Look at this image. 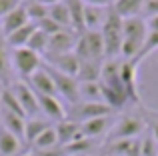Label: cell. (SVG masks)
<instances>
[{
	"label": "cell",
	"instance_id": "1",
	"mask_svg": "<svg viewBox=\"0 0 158 156\" xmlns=\"http://www.w3.org/2000/svg\"><path fill=\"white\" fill-rule=\"evenodd\" d=\"M122 48H120V58L122 60H134L138 52L142 50L144 40L148 36V26L142 16H132L122 18Z\"/></svg>",
	"mask_w": 158,
	"mask_h": 156
},
{
	"label": "cell",
	"instance_id": "2",
	"mask_svg": "<svg viewBox=\"0 0 158 156\" xmlns=\"http://www.w3.org/2000/svg\"><path fill=\"white\" fill-rule=\"evenodd\" d=\"M74 54L82 60H96V62H104L106 52H104V38H102L100 30H84L78 34L76 46H74Z\"/></svg>",
	"mask_w": 158,
	"mask_h": 156
},
{
	"label": "cell",
	"instance_id": "3",
	"mask_svg": "<svg viewBox=\"0 0 158 156\" xmlns=\"http://www.w3.org/2000/svg\"><path fill=\"white\" fill-rule=\"evenodd\" d=\"M122 22L118 14L114 12L110 4V10H108V18L102 26V38H104V52H106V60L112 58H120V48H122Z\"/></svg>",
	"mask_w": 158,
	"mask_h": 156
},
{
	"label": "cell",
	"instance_id": "4",
	"mask_svg": "<svg viewBox=\"0 0 158 156\" xmlns=\"http://www.w3.org/2000/svg\"><path fill=\"white\" fill-rule=\"evenodd\" d=\"M10 62L14 64L16 72H18L22 78H30L42 66V58L40 54H36L34 50H30L28 46H22V48H12L10 50Z\"/></svg>",
	"mask_w": 158,
	"mask_h": 156
},
{
	"label": "cell",
	"instance_id": "5",
	"mask_svg": "<svg viewBox=\"0 0 158 156\" xmlns=\"http://www.w3.org/2000/svg\"><path fill=\"white\" fill-rule=\"evenodd\" d=\"M44 66H46V70L50 72L52 80H54V86H56V94L60 98H64L66 102H68L70 106L76 104V102H80V92H78V80L74 76H68V74H62V72L54 70L50 64L44 62Z\"/></svg>",
	"mask_w": 158,
	"mask_h": 156
},
{
	"label": "cell",
	"instance_id": "6",
	"mask_svg": "<svg viewBox=\"0 0 158 156\" xmlns=\"http://www.w3.org/2000/svg\"><path fill=\"white\" fill-rule=\"evenodd\" d=\"M112 114V108L104 102H76V104H72V108H70L68 116L70 120L78 122V124H82V122L86 120H92V118H100V116H110Z\"/></svg>",
	"mask_w": 158,
	"mask_h": 156
},
{
	"label": "cell",
	"instance_id": "7",
	"mask_svg": "<svg viewBox=\"0 0 158 156\" xmlns=\"http://www.w3.org/2000/svg\"><path fill=\"white\" fill-rule=\"evenodd\" d=\"M76 40H78V32L76 30H70V28H64V30L52 34L50 40H48L46 54H44V56H46V60L56 58V56H62V54H68V52H74Z\"/></svg>",
	"mask_w": 158,
	"mask_h": 156
},
{
	"label": "cell",
	"instance_id": "8",
	"mask_svg": "<svg viewBox=\"0 0 158 156\" xmlns=\"http://www.w3.org/2000/svg\"><path fill=\"white\" fill-rule=\"evenodd\" d=\"M144 128H146L144 120H140V118H136V116H124V118H120L118 122H114L108 138H110L112 142L114 140H128V138H138L140 134L144 132Z\"/></svg>",
	"mask_w": 158,
	"mask_h": 156
},
{
	"label": "cell",
	"instance_id": "9",
	"mask_svg": "<svg viewBox=\"0 0 158 156\" xmlns=\"http://www.w3.org/2000/svg\"><path fill=\"white\" fill-rule=\"evenodd\" d=\"M10 88H12V92L16 94V98H18V102H20V106H22L26 118L38 116L40 114V104H38V96H36L34 90H32L26 82H16V84H12Z\"/></svg>",
	"mask_w": 158,
	"mask_h": 156
},
{
	"label": "cell",
	"instance_id": "10",
	"mask_svg": "<svg viewBox=\"0 0 158 156\" xmlns=\"http://www.w3.org/2000/svg\"><path fill=\"white\" fill-rule=\"evenodd\" d=\"M120 80H122L128 102L138 104L140 96H138V84H136V62H132V60H122L120 62Z\"/></svg>",
	"mask_w": 158,
	"mask_h": 156
},
{
	"label": "cell",
	"instance_id": "11",
	"mask_svg": "<svg viewBox=\"0 0 158 156\" xmlns=\"http://www.w3.org/2000/svg\"><path fill=\"white\" fill-rule=\"evenodd\" d=\"M28 86L34 90L36 94H44V96H58L56 94V86L50 76V72L46 70V66H40L30 78H28Z\"/></svg>",
	"mask_w": 158,
	"mask_h": 156
},
{
	"label": "cell",
	"instance_id": "12",
	"mask_svg": "<svg viewBox=\"0 0 158 156\" xmlns=\"http://www.w3.org/2000/svg\"><path fill=\"white\" fill-rule=\"evenodd\" d=\"M38 96V104H40V112L44 114V116H48L50 120H66L68 118V112H66V108L62 106L60 98L58 96H44V94H36Z\"/></svg>",
	"mask_w": 158,
	"mask_h": 156
},
{
	"label": "cell",
	"instance_id": "13",
	"mask_svg": "<svg viewBox=\"0 0 158 156\" xmlns=\"http://www.w3.org/2000/svg\"><path fill=\"white\" fill-rule=\"evenodd\" d=\"M30 22L28 20V14H26V8H24V4H20V6H16L12 12H8L6 16H4L2 20H0V28H2L4 36L12 34L14 30H18V28L26 26V24Z\"/></svg>",
	"mask_w": 158,
	"mask_h": 156
},
{
	"label": "cell",
	"instance_id": "14",
	"mask_svg": "<svg viewBox=\"0 0 158 156\" xmlns=\"http://www.w3.org/2000/svg\"><path fill=\"white\" fill-rule=\"evenodd\" d=\"M46 64H50L54 70L62 72V74H68V76H74V78L78 76V70H80V58L74 52L50 58V60H46Z\"/></svg>",
	"mask_w": 158,
	"mask_h": 156
},
{
	"label": "cell",
	"instance_id": "15",
	"mask_svg": "<svg viewBox=\"0 0 158 156\" xmlns=\"http://www.w3.org/2000/svg\"><path fill=\"white\" fill-rule=\"evenodd\" d=\"M110 6H86L84 4V30H102Z\"/></svg>",
	"mask_w": 158,
	"mask_h": 156
},
{
	"label": "cell",
	"instance_id": "16",
	"mask_svg": "<svg viewBox=\"0 0 158 156\" xmlns=\"http://www.w3.org/2000/svg\"><path fill=\"white\" fill-rule=\"evenodd\" d=\"M56 134H58V144L60 146H66L70 144V142L78 140V138H82V130H80V124L74 120H70V118H66V120L58 122L56 126Z\"/></svg>",
	"mask_w": 158,
	"mask_h": 156
},
{
	"label": "cell",
	"instance_id": "17",
	"mask_svg": "<svg viewBox=\"0 0 158 156\" xmlns=\"http://www.w3.org/2000/svg\"><path fill=\"white\" fill-rule=\"evenodd\" d=\"M20 148H22V140L0 124V156H16Z\"/></svg>",
	"mask_w": 158,
	"mask_h": 156
},
{
	"label": "cell",
	"instance_id": "18",
	"mask_svg": "<svg viewBox=\"0 0 158 156\" xmlns=\"http://www.w3.org/2000/svg\"><path fill=\"white\" fill-rule=\"evenodd\" d=\"M112 120L110 116H100V118H92V120H86L80 124V130H82V136L86 138H96L100 134H104L108 128H110Z\"/></svg>",
	"mask_w": 158,
	"mask_h": 156
},
{
	"label": "cell",
	"instance_id": "19",
	"mask_svg": "<svg viewBox=\"0 0 158 156\" xmlns=\"http://www.w3.org/2000/svg\"><path fill=\"white\" fill-rule=\"evenodd\" d=\"M0 124H2L8 132H12L14 136H18L20 140H24V126H26V118L2 110V112H0Z\"/></svg>",
	"mask_w": 158,
	"mask_h": 156
},
{
	"label": "cell",
	"instance_id": "20",
	"mask_svg": "<svg viewBox=\"0 0 158 156\" xmlns=\"http://www.w3.org/2000/svg\"><path fill=\"white\" fill-rule=\"evenodd\" d=\"M102 64H104V62H96V60H82L76 80L78 82H100Z\"/></svg>",
	"mask_w": 158,
	"mask_h": 156
},
{
	"label": "cell",
	"instance_id": "21",
	"mask_svg": "<svg viewBox=\"0 0 158 156\" xmlns=\"http://www.w3.org/2000/svg\"><path fill=\"white\" fill-rule=\"evenodd\" d=\"M34 30H36V24H34V22H28L26 26L14 30L12 34L6 36L8 46H10V48H22V46H26L28 40H30V36L34 34Z\"/></svg>",
	"mask_w": 158,
	"mask_h": 156
},
{
	"label": "cell",
	"instance_id": "22",
	"mask_svg": "<svg viewBox=\"0 0 158 156\" xmlns=\"http://www.w3.org/2000/svg\"><path fill=\"white\" fill-rule=\"evenodd\" d=\"M142 4L144 0H116L112 2V8L120 18H132V16H140Z\"/></svg>",
	"mask_w": 158,
	"mask_h": 156
},
{
	"label": "cell",
	"instance_id": "23",
	"mask_svg": "<svg viewBox=\"0 0 158 156\" xmlns=\"http://www.w3.org/2000/svg\"><path fill=\"white\" fill-rule=\"evenodd\" d=\"M50 126L52 124L48 120H42V118H38V116L26 118V126H24V140H26L28 144H32V142H34L46 128H50Z\"/></svg>",
	"mask_w": 158,
	"mask_h": 156
},
{
	"label": "cell",
	"instance_id": "24",
	"mask_svg": "<svg viewBox=\"0 0 158 156\" xmlns=\"http://www.w3.org/2000/svg\"><path fill=\"white\" fill-rule=\"evenodd\" d=\"M48 16H50V18H52L60 28H70V30H72V18H70L68 6H66L64 0H62V2H58V4L48 6Z\"/></svg>",
	"mask_w": 158,
	"mask_h": 156
},
{
	"label": "cell",
	"instance_id": "25",
	"mask_svg": "<svg viewBox=\"0 0 158 156\" xmlns=\"http://www.w3.org/2000/svg\"><path fill=\"white\" fill-rule=\"evenodd\" d=\"M64 2L72 18V30H76L78 34L84 32V2L82 0H64Z\"/></svg>",
	"mask_w": 158,
	"mask_h": 156
},
{
	"label": "cell",
	"instance_id": "26",
	"mask_svg": "<svg viewBox=\"0 0 158 156\" xmlns=\"http://www.w3.org/2000/svg\"><path fill=\"white\" fill-rule=\"evenodd\" d=\"M78 92H80V100L84 102H104L100 82H78Z\"/></svg>",
	"mask_w": 158,
	"mask_h": 156
},
{
	"label": "cell",
	"instance_id": "27",
	"mask_svg": "<svg viewBox=\"0 0 158 156\" xmlns=\"http://www.w3.org/2000/svg\"><path fill=\"white\" fill-rule=\"evenodd\" d=\"M112 152L116 156H140V140L138 138L114 140L112 142Z\"/></svg>",
	"mask_w": 158,
	"mask_h": 156
},
{
	"label": "cell",
	"instance_id": "28",
	"mask_svg": "<svg viewBox=\"0 0 158 156\" xmlns=\"http://www.w3.org/2000/svg\"><path fill=\"white\" fill-rule=\"evenodd\" d=\"M0 108H2V110H6V112H12V114H18V116L26 118V114H24L22 106H20L18 98H16V94L12 92V88H10V86L2 90V96H0Z\"/></svg>",
	"mask_w": 158,
	"mask_h": 156
},
{
	"label": "cell",
	"instance_id": "29",
	"mask_svg": "<svg viewBox=\"0 0 158 156\" xmlns=\"http://www.w3.org/2000/svg\"><path fill=\"white\" fill-rule=\"evenodd\" d=\"M8 72H10V46L0 28V82L8 80Z\"/></svg>",
	"mask_w": 158,
	"mask_h": 156
},
{
	"label": "cell",
	"instance_id": "30",
	"mask_svg": "<svg viewBox=\"0 0 158 156\" xmlns=\"http://www.w3.org/2000/svg\"><path fill=\"white\" fill-rule=\"evenodd\" d=\"M32 146H34L36 150H50V148H56V146H58V134H56V128H54V126L46 128L34 142H32Z\"/></svg>",
	"mask_w": 158,
	"mask_h": 156
},
{
	"label": "cell",
	"instance_id": "31",
	"mask_svg": "<svg viewBox=\"0 0 158 156\" xmlns=\"http://www.w3.org/2000/svg\"><path fill=\"white\" fill-rule=\"evenodd\" d=\"M48 40H50V36L46 34V32H42L38 26H36L34 34L30 36V40H28L26 46L30 48V50H34L36 54H46V48H48Z\"/></svg>",
	"mask_w": 158,
	"mask_h": 156
},
{
	"label": "cell",
	"instance_id": "32",
	"mask_svg": "<svg viewBox=\"0 0 158 156\" xmlns=\"http://www.w3.org/2000/svg\"><path fill=\"white\" fill-rule=\"evenodd\" d=\"M26 8V14H28V20L34 24H38L40 20H44L48 16V6H44L42 2H32V4H24Z\"/></svg>",
	"mask_w": 158,
	"mask_h": 156
},
{
	"label": "cell",
	"instance_id": "33",
	"mask_svg": "<svg viewBox=\"0 0 158 156\" xmlns=\"http://www.w3.org/2000/svg\"><path fill=\"white\" fill-rule=\"evenodd\" d=\"M156 48H158V32H150V30H148V36H146V40H144L142 50L138 52V56H136V58L132 60V62H136V64H138L140 60H144L148 54H150V52H154Z\"/></svg>",
	"mask_w": 158,
	"mask_h": 156
},
{
	"label": "cell",
	"instance_id": "34",
	"mask_svg": "<svg viewBox=\"0 0 158 156\" xmlns=\"http://www.w3.org/2000/svg\"><path fill=\"white\" fill-rule=\"evenodd\" d=\"M90 148H92V142H90V138L82 136V138H78V140H74V142H70V144H66V146H64V152L80 156V154L88 152Z\"/></svg>",
	"mask_w": 158,
	"mask_h": 156
},
{
	"label": "cell",
	"instance_id": "35",
	"mask_svg": "<svg viewBox=\"0 0 158 156\" xmlns=\"http://www.w3.org/2000/svg\"><path fill=\"white\" fill-rule=\"evenodd\" d=\"M140 156H158V142L150 132L144 134L140 140Z\"/></svg>",
	"mask_w": 158,
	"mask_h": 156
},
{
	"label": "cell",
	"instance_id": "36",
	"mask_svg": "<svg viewBox=\"0 0 158 156\" xmlns=\"http://www.w3.org/2000/svg\"><path fill=\"white\" fill-rule=\"evenodd\" d=\"M140 16H142L144 20L158 16V0H144L142 10H140Z\"/></svg>",
	"mask_w": 158,
	"mask_h": 156
},
{
	"label": "cell",
	"instance_id": "37",
	"mask_svg": "<svg viewBox=\"0 0 158 156\" xmlns=\"http://www.w3.org/2000/svg\"><path fill=\"white\" fill-rule=\"evenodd\" d=\"M36 26H38V28H40V30H42V32H46L48 36H52V34H56V32L64 30V28H60V26H58L56 22H54V20L50 18V16H46V18H44V20H40V22L36 24Z\"/></svg>",
	"mask_w": 158,
	"mask_h": 156
},
{
	"label": "cell",
	"instance_id": "38",
	"mask_svg": "<svg viewBox=\"0 0 158 156\" xmlns=\"http://www.w3.org/2000/svg\"><path fill=\"white\" fill-rule=\"evenodd\" d=\"M16 6H20L18 4V0H0V16H6L8 12H12Z\"/></svg>",
	"mask_w": 158,
	"mask_h": 156
},
{
	"label": "cell",
	"instance_id": "39",
	"mask_svg": "<svg viewBox=\"0 0 158 156\" xmlns=\"http://www.w3.org/2000/svg\"><path fill=\"white\" fill-rule=\"evenodd\" d=\"M86 6H110L108 0H82Z\"/></svg>",
	"mask_w": 158,
	"mask_h": 156
},
{
	"label": "cell",
	"instance_id": "40",
	"mask_svg": "<svg viewBox=\"0 0 158 156\" xmlns=\"http://www.w3.org/2000/svg\"><path fill=\"white\" fill-rule=\"evenodd\" d=\"M146 26L150 32H158V16H154V18H148L146 20Z\"/></svg>",
	"mask_w": 158,
	"mask_h": 156
},
{
	"label": "cell",
	"instance_id": "41",
	"mask_svg": "<svg viewBox=\"0 0 158 156\" xmlns=\"http://www.w3.org/2000/svg\"><path fill=\"white\" fill-rule=\"evenodd\" d=\"M150 134L154 136V140L158 142V122H156V124H152V126H150Z\"/></svg>",
	"mask_w": 158,
	"mask_h": 156
},
{
	"label": "cell",
	"instance_id": "42",
	"mask_svg": "<svg viewBox=\"0 0 158 156\" xmlns=\"http://www.w3.org/2000/svg\"><path fill=\"white\" fill-rule=\"evenodd\" d=\"M40 2H42L44 6H52V4H58V2H62V0H40Z\"/></svg>",
	"mask_w": 158,
	"mask_h": 156
},
{
	"label": "cell",
	"instance_id": "43",
	"mask_svg": "<svg viewBox=\"0 0 158 156\" xmlns=\"http://www.w3.org/2000/svg\"><path fill=\"white\" fill-rule=\"evenodd\" d=\"M32 2H40V0H24V4H32Z\"/></svg>",
	"mask_w": 158,
	"mask_h": 156
},
{
	"label": "cell",
	"instance_id": "44",
	"mask_svg": "<svg viewBox=\"0 0 158 156\" xmlns=\"http://www.w3.org/2000/svg\"><path fill=\"white\" fill-rule=\"evenodd\" d=\"M2 90H4V86H2V82H0V96H2Z\"/></svg>",
	"mask_w": 158,
	"mask_h": 156
},
{
	"label": "cell",
	"instance_id": "45",
	"mask_svg": "<svg viewBox=\"0 0 158 156\" xmlns=\"http://www.w3.org/2000/svg\"><path fill=\"white\" fill-rule=\"evenodd\" d=\"M26 156H36V154H34V152H32V154H26Z\"/></svg>",
	"mask_w": 158,
	"mask_h": 156
},
{
	"label": "cell",
	"instance_id": "46",
	"mask_svg": "<svg viewBox=\"0 0 158 156\" xmlns=\"http://www.w3.org/2000/svg\"><path fill=\"white\" fill-rule=\"evenodd\" d=\"M108 2H110V4H112V2H116V0H108Z\"/></svg>",
	"mask_w": 158,
	"mask_h": 156
},
{
	"label": "cell",
	"instance_id": "47",
	"mask_svg": "<svg viewBox=\"0 0 158 156\" xmlns=\"http://www.w3.org/2000/svg\"><path fill=\"white\" fill-rule=\"evenodd\" d=\"M18 2H20V0H18Z\"/></svg>",
	"mask_w": 158,
	"mask_h": 156
}]
</instances>
